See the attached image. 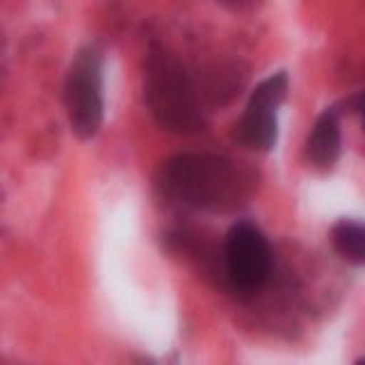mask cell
I'll return each mask as SVG.
<instances>
[{
    "instance_id": "cell-5",
    "label": "cell",
    "mask_w": 365,
    "mask_h": 365,
    "mask_svg": "<svg viewBox=\"0 0 365 365\" xmlns=\"http://www.w3.org/2000/svg\"><path fill=\"white\" fill-rule=\"evenodd\" d=\"M288 73L279 71L251 91L247 108L235 125V140L251 151H272L279 137L277 110L288 94Z\"/></svg>"
},
{
    "instance_id": "cell-4",
    "label": "cell",
    "mask_w": 365,
    "mask_h": 365,
    "mask_svg": "<svg viewBox=\"0 0 365 365\" xmlns=\"http://www.w3.org/2000/svg\"><path fill=\"white\" fill-rule=\"evenodd\" d=\"M274 265L269 240L249 222L228 228L224 240V272L237 292H256L267 283Z\"/></svg>"
},
{
    "instance_id": "cell-7",
    "label": "cell",
    "mask_w": 365,
    "mask_h": 365,
    "mask_svg": "<svg viewBox=\"0 0 365 365\" xmlns=\"http://www.w3.org/2000/svg\"><path fill=\"white\" fill-rule=\"evenodd\" d=\"M331 245L342 260L365 267V224L347 220L338 222L331 228Z\"/></svg>"
},
{
    "instance_id": "cell-8",
    "label": "cell",
    "mask_w": 365,
    "mask_h": 365,
    "mask_svg": "<svg viewBox=\"0 0 365 365\" xmlns=\"http://www.w3.org/2000/svg\"><path fill=\"white\" fill-rule=\"evenodd\" d=\"M217 3L228 11H251V9L260 7L265 0H217Z\"/></svg>"
},
{
    "instance_id": "cell-6",
    "label": "cell",
    "mask_w": 365,
    "mask_h": 365,
    "mask_svg": "<svg viewBox=\"0 0 365 365\" xmlns=\"http://www.w3.org/2000/svg\"><path fill=\"white\" fill-rule=\"evenodd\" d=\"M340 151H342L340 117L336 108H329L313 123V130L306 142V158L317 169H331L338 163Z\"/></svg>"
},
{
    "instance_id": "cell-3",
    "label": "cell",
    "mask_w": 365,
    "mask_h": 365,
    "mask_svg": "<svg viewBox=\"0 0 365 365\" xmlns=\"http://www.w3.org/2000/svg\"><path fill=\"white\" fill-rule=\"evenodd\" d=\"M64 108L78 140L96 137L103 125V64L96 48L85 46L73 57L64 80Z\"/></svg>"
},
{
    "instance_id": "cell-9",
    "label": "cell",
    "mask_w": 365,
    "mask_h": 365,
    "mask_svg": "<svg viewBox=\"0 0 365 365\" xmlns=\"http://www.w3.org/2000/svg\"><path fill=\"white\" fill-rule=\"evenodd\" d=\"M354 110L359 112L361 123H363V128H365V91H363V94H359L356 98H354Z\"/></svg>"
},
{
    "instance_id": "cell-2",
    "label": "cell",
    "mask_w": 365,
    "mask_h": 365,
    "mask_svg": "<svg viewBox=\"0 0 365 365\" xmlns=\"http://www.w3.org/2000/svg\"><path fill=\"white\" fill-rule=\"evenodd\" d=\"M144 101L155 123L174 135H194L203 128L199 96L180 57L153 43L144 60Z\"/></svg>"
},
{
    "instance_id": "cell-1",
    "label": "cell",
    "mask_w": 365,
    "mask_h": 365,
    "mask_svg": "<svg viewBox=\"0 0 365 365\" xmlns=\"http://www.w3.org/2000/svg\"><path fill=\"white\" fill-rule=\"evenodd\" d=\"M160 185L174 199L205 212H233L251 197L247 171L212 153H180L167 160Z\"/></svg>"
}]
</instances>
